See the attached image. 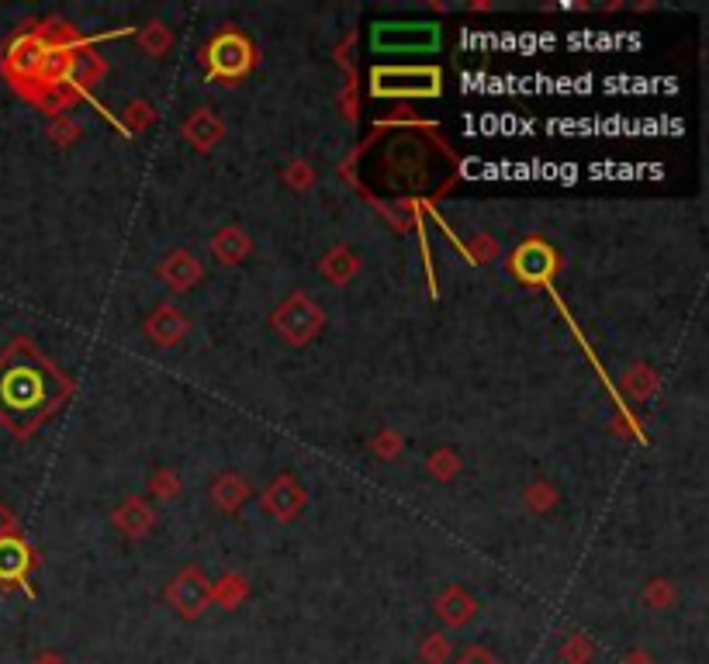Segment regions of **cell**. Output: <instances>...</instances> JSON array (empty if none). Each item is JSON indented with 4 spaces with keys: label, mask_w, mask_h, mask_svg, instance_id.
<instances>
[{
    "label": "cell",
    "mask_w": 709,
    "mask_h": 664,
    "mask_svg": "<svg viewBox=\"0 0 709 664\" xmlns=\"http://www.w3.org/2000/svg\"><path fill=\"white\" fill-rule=\"evenodd\" d=\"M440 73L436 70H377L374 73V94L381 97H402V94H436Z\"/></svg>",
    "instance_id": "3"
},
{
    "label": "cell",
    "mask_w": 709,
    "mask_h": 664,
    "mask_svg": "<svg viewBox=\"0 0 709 664\" xmlns=\"http://www.w3.org/2000/svg\"><path fill=\"white\" fill-rule=\"evenodd\" d=\"M374 52H429L440 45L436 25H374Z\"/></svg>",
    "instance_id": "2"
},
{
    "label": "cell",
    "mask_w": 709,
    "mask_h": 664,
    "mask_svg": "<svg viewBox=\"0 0 709 664\" xmlns=\"http://www.w3.org/2000/svg\"><path fill=\"white\" fill-rule=\"evenodd\" d=\"M63 395V381L45 360L18 346L0 360V419L14 429H28Z\"/></svg>",
    "instance_id": "1"
},
{
    "label": "cell",
    "mask_w": 709,
    "mask_h": 664,
    "mask_svg": "<svg viewBox=\"0 0 709 664\" xmlns=\"http://www.w3.org/2000/svg\"><path fill=\"white\" fill-rule=\"evenodd\" d=\"M25 568V554L14 540H0V578H18Z\"/></svg>",
    "instance_id": "4"
},
{
    "label": "cell",
    "mask_w": 709,
    "mask_h": 664,
    "mask_svg": "<svg viewBox=\"0 0 709 664\" xmlns=\"http://www.w3.org/2000/svg\"><path fill=\"white\" fill-rule=\"evenodd\" d=\"M177 602H180V613H198L201 602H205V588L194 585V578H180L177 585Z\"/></svg>",
    "instance_id": "5"
},
{
    "label": "cell",
    "mask_w": 709,
    "mask_h": 664,
    "mask_svg": "<svg viewBox=\"0 0 709 664\" xmlns=\"http://www.w3.org/2000/svg\"><path fill=\"white\" fill-rule=\"evenodd\" d=\"M467 664H492V661H485V658H471Z\"/></svg>",
    "instance_id": "6"
}]
</instances>
